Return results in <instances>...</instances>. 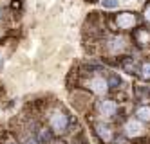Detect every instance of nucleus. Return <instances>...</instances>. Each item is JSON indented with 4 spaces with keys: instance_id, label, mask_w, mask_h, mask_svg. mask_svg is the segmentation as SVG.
<instances>
[{
    "instance_id": "nucleus-6",
    "label": "nucleus",
    "mask_w": 150,
    "mask_h": 144,
    "mask_svg": "<svg viewBox=\"0 0 150 144\" xmlns=\"http://www.w3.org/2000/svg\"><path fill=\"white\" fill-rule=\"evenodd\" d=\"M98 114L105 119V121H110L117 115V103L114 101V99H101V101L98 103Z\"/></svg>"
},
{
    "instance_id": "nucleus-2",
    "label": "nucleus",
    "mask_w": 150,
    "mask_h": 144,
    "mask_svg": "<svg viewBox=\"0 0 150 144\" xmlns=\"http://www.w3.org/2000/svg\"><path fill=\"white\" fill-rule=\"evenodd\" d=\"M123 133H125L128 139H139V137H145V135H146L145 123H141V121L136 119V117L128 119L127 123L123 124Z\"/></svg>"
},
{
    "instance_id": "nucleus-5",
    "label": "nucleus",
    "mask_w": 150,
    "mask_h": 144,
    "mask_svg": "<svg viewBox=\"0 0 150 144\" xmlns=\"http://www.w3.org/2000/svg\"><path fill=\"white\" fill-rule=\"evenodd\" d=\"M114 22H116L117 29H121V31H130V29H134V25L137 24V16H136V13H132V11H121V13H117V15L114 16Z\"/></svg>"
},
{
    "instance_id": "nucleus-18",
    "label": "nucleus",
    "mask_w": 150,
    "mask_h": 144,
    "mask_svg": "<svg viewBox=\"0 0 150 144\" xmlns=\"http://www.w3.org/2000/svg\"><path fill=\"white\" fill-rule=\"evenodd\" d=\"M2 144H18V142H16V140H13V139H6Z\"/></svg>"
},
{
    "instance_id": "nucleus-1",
    "label": "nucleus",
    "mask_w": 150,
    "mask_h": 144,
    "mask_svg": "<svg viewBox=\"0 0 150 144\" xmlns=\"http://www.w3.org/2000/svg\"><path fill=\"white\" fill-rule=\"evenodd\" d=\"M49 126L52 131H56V133H63V131H67L69 128V115L63 112V110L56 108L52 110L49 114Z\"/></svg>"
},
{
    "instance_id": "nucleus-11",
    "label": "nucleus",
    "mask_w": 150,
    "mask_h": 144,
    "mask_svg": "<svg viewBox=\"0 0 150 144\" xmlns=\"http://www.w3.org/2000/svg\"><path fill=\"white\" fill-rule=\"evenodd\" d=\"M52 130H47V128H38V133H36V140L38 144H49L52 140Z\"/></svg>"
},
{
    "instance_id": "nucleus-17",
    "label": "nucleus",
    "mask_w": 150,
    "mask_h": 144,
    "mask_svg": "<svg viewBox=\"0 0 150 144\" xmlns=\"http://www.w3.org/2000/svg\"><path fill=\"white\" fill-rule=\"evenodd\" d=\"M22 144H38V140H36V137H33V135H27V137L22 140Z\"/></svg>"
},
{
    "instance_id": "nucleus-12",
    "label": "nucleus",
    "mask_w": 150,
    "mask_h": 144,
    "mask_svg": "<svg viewBox=\"0 0 150 144\" xmlns=\"http://www.w3.org/2000/svg\"><path fill=\"white\" fill-rule=\"evenodd\" d=\"M139 76H141L143 79H150V60H146L139 65Z\"/></svg>"
},
{
    "instance_id": "nucleus-8",
    "label": "nucleus",
    "mask_w": 150,
    "mask_h": 144,
    "mask_svg": "<svg viewBox=\"0 0 150 144\" xmlns=\"http://www.w3.org/2000/svg\"><path fill=\"white\" fill-rule=\"evenodd\" d=\"M134 117L141 123H150V105H139L134 110Z\"/></svg>"
},
{
    "instance_id": "nucleus-13",
    "label": "nucleus",
    "mask_w": 150,
    "mask_h": 144,
    "mask_svg": "<svg viewBox=\"0 0 150 144\" xmlns=\"http://www.w3.org/2000/svg\"><path fill=\"white\" fill-rule=\"evenodd\" d=\"M137 99L139 101H150V86H139L137 88Z\"/></svg>"
},
{
    "instance_id": "nucleus-4",
    "label": "nucleus",
    "mask_w": 150,
    "mask_h": 144,
    "mask_svg": "<svg viewBox=\"0 0 150 144\" xmlns=\"http://www.w3.org/2000/svg\"><path fill=\"white\" fill-rule=\"evenodd\" d=\"M85 86H87L92 94H96V96H103V94H107V90L110 88V86H109V79H107V77H103V76H100V74L89 77V79L85 81Z\"/></svg>"
},
{
    "instance_id": "nucleus-10",
    "label": "nucleus",
    "mask_w": 150,
    "mask_h": 144,
    "mask_svg": "<svg viewBox=\"0 0 150 144\" xmlns=\"http://www.w3.org/2000/svg\"><path fill=\"white\" fill-rule=\"evenodd\" d=\"M121 69H123L125 72H128V74H137V72H139V67L136 65L134 58H123V61H121Z\"/></svg>"
},
{
    "instance_id": "nucleus-9",
    "label": "nucleus",
    "mask_w": 150,
    "mask_h": 144,
    "mask_svg": "<svg viewBox=\"0 0 150 144\" xmlns=\"http://www.w3.org/2000/svg\"><path fill=\"white\" fill-rule=\"evenodd\" d=\"M134 41L137 43L139 47L148 45V43H150V32H148L146 29H137V31L134 32Z\"/></svg>"
},
{
    "instance_id": "nucleus-7",
    "label": "nucleus",
    "mask_w": 150,
    "mask_h": 144,
    "mask_svg": "<svg viewBox=\"0 0 150 144\" xmlns=\"http://www.w3.org/2000/svg\"><path fill=\"white\" fill-rule=\"evenodd\" d=\"M94 133L98 137L101 142L105 144H110L114 140V130L110 128V124H107L105 121H98V123H94Z\"/></svg>"
},
{
    "instance_id": "nucleus-19",
    "label": "nucleus",
    "mask_w": 150,
    "mask_h": 144,
    "mask_svg": "<svg viewBox=\"0 0 150 144\" xmlns=\"http://www.w3.org/2000/svg\"><path fill=\"white\" fill-rule=\"evenodd\" d=\"M2 20H4V9L0 7V22H2Z\"/></svg>"
},
{
    "instance_id": "nucleus-20",
    "label": "nucleus",
    "mask_w": 150,
    "mask_h": 144,
    "mask_svg": "<svg viewBox=\"0 0 150 144\" xmlns=\"http://www.w3.org/2000/svg\"><path fill=\"white\" fill-rule=\"evenodd\" d=\"M54 144H65V142H62V140H58V142H54Z\"/></svg>"
},
{
    "instance_id": "nucleus-3",
    "label": "nucleus",
    "mask_w": 150,
    "mask_h": 144,
    "mask_svg": "<svg viewBox=\"0 0 150 144\" xmlns=\"http://www.w3.org/2000/svg\"><path fill=\"white\" fill-rule=\"evenodd\" d=\"M128 47V40L125 36H110L105 41V51L110 56H120L121 52H125Z\"/></svg>"
},
{
    "instance_id": "nucleus-16",
    "label": "nucleus",
    "mask_w": 150,
    "mask_h": 144,
    "mask_svg": "<svg viewBox=\"0 0 150 144\" xmlns=\"http://www.w3.org/2000/svg\"><path fill=\"white\" fill-rule=\"evenodd\" d=\"M143 18L150 24V2H148V4L145 6V9H143Z\"/></svg>"
},
{
    "instance_id": "nucleus-14",
    "label": "nucleus",
    "mask_w": 150,
    "mask_h": 144,
    "mask_svg": "<svg viewBox=\"0 0 150 144\" xmlns=\"http://www.w3.org/2000/svg\"><path fill=\"white\" fill-rule=\"evenodd\" d=\"M120 85H121V77L117 74H110L109 76V86L110 88H120Z\"/></svg>"
},
{
    "instance_id": "nucleus-15",
    "label": "nucleus",
    "mask_w": 150,
    "mask_h": 144,
    "mask_svg": "<svg viewBox=\"0 0 150 144\" xmlns=\"http://www.w3.org/2000/svg\"><path fill=\"white\" fill-rule=\"evenodd\" d=\"M101 6L105 9H116L120 6V2H117V0H101Z\"/></svg>"
}]
</instances>
